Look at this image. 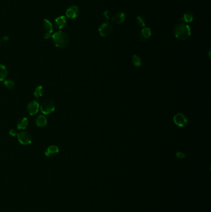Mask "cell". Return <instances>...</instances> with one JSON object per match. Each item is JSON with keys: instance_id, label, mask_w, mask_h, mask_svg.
<instances>
[{"instance_id": "1", "label": "cell", "mask_w": 211, "mask_h": 212, "mask_svg": "<svg viewBox=\"0 0 211 212\" xmlns=\"http://www.w3.org/2000/svg\"><path fill=\"white\" fill-rule=\"evenodd\" d=\"M53 44L58 48L66 47L69 43L68 35L63 31H58L52 35Z\"/></svg>"}, {"instance_id": "2", "label": "cell", "mask_w": 211, "mask_h": 212, "mask_svg": "<svg viewBox=\"0 0 211 212\" xmlns=\"http://www.w3.org/2000/svg\"><path fill=\"white\" fill-rule=\"evenodd\" d=\"M174 34L176 38L181 40H185L191 35V29L184 23L177 24L173 29Z\"/></svg>"}, {"instance_id": "3", "label": "cell", "mask_w": 211, "mask_h": 212, "mask_svg": "<svg viewBox=\"0 0 211 212\" xmlns=\"http://www.w3.org/2000/svg\"><path fill=\"white\" fill-rule=\"evenodd\" d=\"M40 108L41 112L44 115H49L53 112L55 110L56 104L52 99H48L42 102Z\"/></svg>"}, {"instance_id": "4", "label": "cell", "mask_w": 211, "mask_h": 212, "mask_svg": "<svg viewBox=\"0 0 211 212\" xmlns=\"http://www.w3.org/2000/svg\"><path fill=\"white\" fill-rule=\"evenodd\" d=\"M17 136L19 142L23 145H28L32 143V135L28 132L22 131L20 133H18Z\"/></svg>"}, {"instance_id": "5", "label": "cell", "mask_w": 211, "mask_h": 212, "mask_svg": "<svg viewBox=\"0 0 211 212\" xmlns=\"http://www.w3.org/2000/svg\"><path fill=\"white\" fill-rule=\"evenodd\" d=\"M173 122L179 127H184L188 124V119L183 114L178 113L173 117Z\"/></svg>"}, {"instance_id": "6", "label": "cell", "mask_w": 211, "mask_h": 212, "mask_svg": "<svg viewBox=\"0 0 211 212\" xmlns=\"http://www.w3.org/2000/svg\"><path fill=\"white\" fill-rule=\"evenodd\" d=\"M99 34L102 37H108L113 32L112 26L107 22L102 24L99 29Z\"/></svg>"}, {"instance_id": "7", "label": "cell", "mask_w": 211, "mask_h": 212, "mask_svg": "<svg viewBox=\"0 0 211 212\" xmlns=\"http://www.w3.org/2000/svg\"><path fill=\"white\" fill-rule=\"evenodd\" d=\"M40 109V105L36 101H30L27 107V111L28 115H33L37 114Z\"/></svg>"}, {"instance_id": "8", "label": "cell", "mask_w": 211, "mask_h": 212, "mask_svg": "<svg viewBox=\"0 0 211 212\" xmlns=\"http://www.w3.org/2000/svg\"><path fill=\"white\" fill-rule=\"evenodd\" d=\"M79 8L77 6H72L69 7L66 11V16L69 19H75L79 14Z\"/></svg>"}, {"instance_id": "9", "label": "cell", "mask_w": 211, "mask_h": 212, "mask_svg": "<svg viewBox=\"0 0 211 212\" xmlns=\"http://www.w3.org/2000/svg\"><path fill=\"white\" fill-rule=\"evenodd\" d=\"M59 153V148L56 145L49 146L45 151V155L47 157L52 158L55 156Z\"/></svg>"}, {"instance_id": "10", "label": "cell", "mask_w": 211, "mask_h": 212, "mask_svg": "<svg viewBox=\"0 0 211 212\" xmlns=\"http://www.w3.org/2000/svg\"><path fill=\"white\" fill-rule=\"evenodd\" d=\"M125 19V15L123 13H117L111 18V21L114 24H120Z\"/></svg>"}, {"instance_id": "11", "label": "cell", "mask_w": 211, "mask_h": 212, "mask_svg": "<svg viewBox=\"0 0 211 212\" xmlns=\"http://www.w3.org/2000/svg\"><path fill=\"white\" fill-rule=\"evenodd\" d=\"M152 35L151 30L148 27H145L141 32L140 34V39L142 41H146L148 39L150 38V37Z\"/></svg>"}, {"instance_id": "12", "label": "cell", "mask_w": 211, "mask_h": 212, "mask_svg": "<svg viewBox=\"0 0 211 212\" xmlns=\"http://www.w3.org/2000/svg\"><path fill=\"white\" fill-rule=\"evenodd\" d=\"M66 23H67L66 18L65 16H63L58 17L54 21L55 26L57 29H63L64 27L66 26Z\"/></svg>"}, {"instance_id": "13", "label": "cell", "mask_w": 211, "mask_h": 212, "mask_svg": "<svg viewBox=\"0 0 211 212\" xmlns=\"http://www.w3.org/2000/svg\"><path fill=\"white\" fill-rule=\"evenodd\" d=\"M48 120L47 117L44 115H39L35 119V124L39 127H45L47 124Z\"/></svg>"}, {"instance_id": "14", "label": "cell", "mask_w": 211, "mask_h": 212, "mask_svg": "<svg viewBox=\"0 0 211 212\" xmlns=\"http://www.w3.org/2000/svg\"><path fill=\"white\" fill-rule=\"evenodd\" d=\"M28 125V120L27 117H22L19 119L17 123V126L19 130L26 129Z\"/></svg>"}, {"instance_id": "15", "label": "cell", "mask_w": 211, "mask_h": 212, "mask_svg": "<svg viewBox=\"0 0 211 212\" xmlns=\"http://www.w3.org/2000/svg\"><path fill=\"white\" fill-rule=\"evenodd\" d=\"M194 14L191 11H187L186 12L185 14H183V17L182 18V20L183 23H191L193 19H194Z\"/></svg>"}, {"instance_id": "16", "label": "cell", "mask_w": 211, "mask_h": 212, "mask_svg": "<svg viewBox=\"0 0 211 212\" xmlns=\"http://www.w3.org/2000/svg\"><path fill=\"white\" fill-rule=\"evenodd\" d=\"M44 29L46 30L47 33L52 34L53 31V27L52 23L47 19H45L43 21Z\"/></svg>"}, {"instance_id": "17", "label": "cell", "mask_w": 211, "mask_h": 212, "mask_svg": "<svg viewBox=\"0 0 211 212\" xmlns=\"http://www.w3.org/2000/svg\"><path fill=\"white\" fill-rule=\"evenodd\" d=\"M8 74V72L6 66L0 64V81H4L6 80Z\"/></svg>"}, {"instance_id": "18", "label": "cell", "mask_w": 211, "mask_h": 212, "mask_svg": "<svg viewBox=\"0 0 211 212\" xmlns=\"http://www.w3.org/2000/svg\"><path fill=\"white\" fill-rule=\"evenodd\" d=\"M44 93V89L42 86H38L34 91L33 95L36 98H41Z\"/></svg>"}, {"instance_id": "19", "label": "cell", "mask_w": 211, "mask_h": 212, "mask_svg": "<svg viewBox=\"0 0 211 212\" xmlns=\"http://www.w3.org/2000/svg\"><path fill=\"white\" fill-rule=\"evenodd\" d=\"M132 63L136 67H139L141 65V60L137 55H134L132 57Z\"/></svg>"}, {"instance_id": "20", "label": "cell", "mask_w": 211, "mask_h": 212, "mask_svg": "<svg viewBox=\"0 0 211 212\" xmlns=\"http://www.w3.org/2000/svg\"><path fill=\"white\" fill-rule=\"evenodd\" d=\"M3 82L4 85L9 89H13L15 87V83L12 80H5Z\"/></svg>"}, {"instance_id": "21", "label": "cell", "mask_w": 211, "mask_h": 212, "mask_svg": "<svg viewBox=\"0 0 211 212\" xmlns=\"http://www.w3.org/2000/svg\"><path fill=\"white\" fill-rule=\"evenodd\" d=\"M136 21H137V23H138V24H139L141 26L144 27L146 26L144 19L141 16H137L136 18Z\"/></svg>"}, {"instance_id": "22", "label": "cell", "mask_w": 211, "mask_h": 212, "mask_svg": "<svg viewBox=\"0 0 211 212\" xmlns=\"http://www.w3.org/2000/svg\"><path fill=\"white\" fill-rule=\"evenodd\" d=\"M110 16H111V14H110V13L108 11H106L104 12V19L106 21V22L110 19Z\"/></svg>"}, {"instance_id": "23", "label": "cell", "mask_w": 211, "mask_h": 212, "mask_svg": "<svg viewBox=\"0 0 211 212\" xmlns=\"http://www.w3.org/2000/svg\"><path fill=\"white\" fill-rule=\"evenodd\" d=\"M176 156L178 158H180V159H182V158H184L185 157V155L182 153V152H177L176 153Z\"/></svg>"}, {"instance_id": "24", "label": "cell", "mask_w": 211, "mask_h": 212, "mask_svg": "<svg viewBox=\"0 0 211 212\" xmlns=\"http://www.w3.org/2000/svg\"><path fill=\"white\" fill-rule=\"evenodd\" d=\"M9 133L12 136H16L18 135V133L17 132L16 130H14V129H11L9 131Z\"/></svg>"}, {"instance_id": "25", "label": "cell", "mask_w": 211, "mask_h": 212, "mask_svg": "<svg viewBox=\"0 0 211 212\" xmlns=\"http://www.w3.org/2000/svg\"><path fill=\"white\" fill-rule=\"evenodd\" d=\"M51 37V34H49V33H46L45 35H44V38L45 39H49V38Z\"/></svg>"}, {"instance_id": "26", "label": "cell", "mask_w": 211, "mask_h": 212, "mask_svg": "<svg viewBox=\"0 0 211 212\" xmlns=\"http://www.w3.org/2000/svg\"><path fill=\"white\" fill-rule=\"evenodd\" d=\"M3 39V40H8L9 39V38H8V36H4Z\"/></svg>"}, {"instance_id": "27", "label": "cell", "mask_w": 211, "mask_h": 212, "mask_svg": "<svg viewBox=\"0 0 211 212\" xmlns=\"http://www.w3.org/2000/svg\"><path fill=\"white\" fill-rule=\"evenodd\" d=\"M0 44H1V40H0Z\"/></svg>"}]
</instances>
